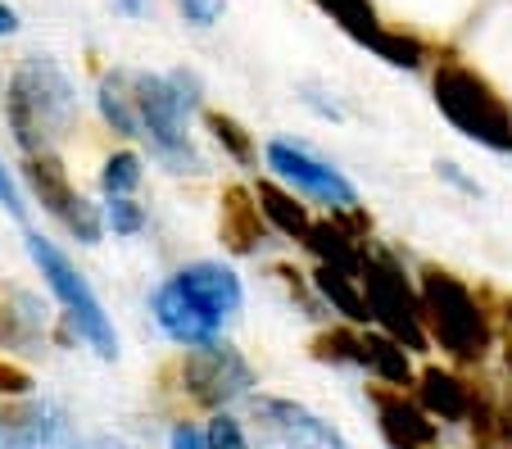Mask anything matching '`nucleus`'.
<instances>
[{"mask_svg":"<svg viewBox=\"0 0 512 449\" xmlns=\"http://www.w3.org/2000/svg\"><path fill=\"white\" fill-rule=\"evenodd\" d=\"M417 295H422V323L431 345H440L454 368H481L499 341V327L485 309V291H472L449 268L426 264L417 273Z\"/></svg>","mask_w":512,"mask_h":449,"instance_id":"1","label":"nucleus"},{"mask_svg":"<svg viewBox=\"0 0 512 449\" xmlns=\"http://www.w3.org/2000/svg\"><path fill=\"white\" fill-rule=\"evenodd\" d=\"M5 118H10V132L23 146V155L55 150L82 118L78 87L68 82V73L50 55H28L10 78Z\"/></svg>","mask_w":512,"mask_h":449,"instance_id":"2","label":"nucleus"},{"mask_svg":"<svg viewBox=\"0 0 512 449\" xmlns=\"http://www.w3.org/2000/svg\"><path fill=\"white\" fill-rule=\"evenodd\" d=\"M431 100L445 114L454 132L467 141L494 150V155H512V105L481 69H472L467 59H440L431 73Z\"/></svg>","mask_w":512,"mask_h":449,"instance_id":"3","label":"nucleus"},{"mask_svg":"<svg viewBox=\"0 0 512 449\" xmlns=\"http://www.w3.org/2000/svg\"><path fill=\"white\" fill-rule=\"evenodd\" d=\"M28 254H32V264L41 268V277H46L50 295L64 304L68 327H73V332H78L82 341L100 354V359H118L114 323H109V313H105V304H100V295L91 291V282L78 273V268H73V259H68L59 245H50L46 236H28Z\"/></svg>","mask_w":512,"mask_h":449,"instance_id":"4","label":"nucleus"},{"mask_svg":"<svg viewBox=\"0 0 512 449\" xmlns=\"http://www.w3.org/2000/svg\"><path fill=\"white\" fill-rule=\"evenodd\" d=\"M168 377L177 381V391L186 395V404H195V409H227V404L245 400V395L254 391V368L250 359H245L236 345L227 341H204V345H191V350L182 354L177 363H168Z\"/></svg>","mask_w":512,"mask_h":449,"instance_id":"5","label":"nucleus"},{"mask_svg":"<svg viewBox=\"0 0 512 449\" xmlns=\"http://www.w3.org/2000/svg\"><path fill=\"white\" fill-rule=\"evenodd\" d=\"M358 282H363V295H368L372 323L386 336H395L408 350H426L431 336H426L422 323V295L408 282L404 264H399L390 250H368L363 268H358Z\"/></svg>","mask_w":512,"mask_h":449,"instance_id":"6","label":"nucleus"},{"mask_svg":"<svg viewBox=\"0 0 512 449\" xmlns=\"http://www.w3.org/2000/svg\"><path fill=\"white\" fill-rule=\"evenodd\" d=\"M136 87V105H141V123H145V141L164 159L173 173H204V159L195 155L191 132H186V114H191V100L182 96L168 73H132Z\"/></svg>","mask_w":512,"mask_h":449,"instance_id":"7","label":"nucleus"},{"mask_svg":"<svg viewBox=\"0 0 512 449\" xmlns=\"http://www.w3.org/2000/svg\"><path fill=\"white\" fill-rule=\"evenodd\" d=\"M23 182H28V191L37 196V205L46 209L73 241L100 245V236H105V227H109L105 214L82 196L78 186L68 182V168L55 150H37V155L23 159Z\"/></svg>","mask_w":512,"mask_h":449,"instance_id":"8","label":"nucleus"},{"mask_svg":"<svg viewBox=\"0 0 512 449\" xmlns=\"http://www.w3.org/2000/svg\"><path fill=\"white\" fill-rule=\"evenodd\" d=\"M313 10H322L340 32H345L354 46L372 50L377 59H386L390 69H422L426 64V41L413 37L404 28H390L386 19L377 14L372 0H309Z\"/></svg>","mask_w":512,"mask_h":449,"instance_id":"9","label":"nucleus"},{"mask_svg":"<svg viewBox=\"0 0 512 449\" xmlns=\"http://www.w3.org/2000/svg\"><path fill=\"white\" fill-rule=\"evenodd\" d=\"M263 155H268V168L281 177V182H290L309 200L327 205L331 214H336V209H354L358 205V186L349 182L340 168H331L327 159H318L313 150L295 146V141H272Z\"/></svg>","mask_w":512,"mask_h":449,"instance_id":"10","label":"nucleus"},{"mask_svg":"<svg viewBox=\"0 0 512 449\" xmlns=\"http://www.w3.org/2000/svg\"><path fill=\"white\" fill-rule=\"evenodd\" d=\"M372 409H377V427H381V440L390 449H435L440 440V422L422 409L417 400H408L399 386H372Z\"/></svg>","mask_w":512,"mask_h":449,"instance_id":"11","label":"nucleus"},{"mask_svg":"<svg viewBox=\"0 0 512 449\" xmlns=\"http://www.w3.org/2000/svg\"><path fill=\"white\" fill-rule=\"evenodd\" d=\"M254 418H259V436L268 449H327L331 440L327 422L295 400L259 395L254 400Z\"/></svg>","mask_w":512,"mask_h":449,"instance_id":"12","label":"nucleus"},{"mask_svg":"<svg viewBox=\"0 0 512 449\" xmlns=\"http://www.w3.org/2000/svg\"><path fill=\"white\" fill-rule=\"evenodd\" d=\"M218 241L232 254H259V245L268 241V218H263V205L250 186H223V196H218Z\"/></svg>","mask_w":512,"mask_h":449,"instance_id":"13","label":"nucleus"},{"mask_svg":"<svg viewBox=\"0 0 512 449\" xmlns=\"http://www.w3.org/2000/svg\"><path fill=\"white\" fill-rule=\"evenodd\" d=\"M150 309H155V323L164 327L168 341L186 345V350H191V345L213 341V336H218V327H223L218 318H213V313H204L200 304H195L191 295H186L182 286L173 282V277H168V282L159 286L155 295H150Z\"/></svg>","mask_w":512,"mask_h":449,"instance_id":"14","label":"nucleus"},{"mask_svg":"<svg viewBox=\"0 0 512 449\" xmlns=\"http://www.w3.org/2000/svg\"><path fill=\"white\" fill-rule=\"evenodd\" d=\"M173 282L200 304L204 313H213L218 323H227L232 313H241L245 304V286L232 268L213 264V259H200V264H186L182 273H173Z\"/></svg>","mask_w":512,"mask_h":449,"instance_id":"15","label":"nucleus"},{"mask_svg":"<svg viewBox=\"0 0 512 449\" xmlns=\"http://www.w3.org/2000/svg\"><path fill=\"white\" fill-rule=\"evenodd\" d=\"M417 404L431 413L435 422H467L472 418V404H476V386L467 377H458L454 368H431L417 372Z\"/></svg>","mask_w":512,"mask_h":449,"instance_id":"16","label":"nucleus"},{"mask_svg":"<svg viewBox=\"0 0 512 449\" xmlns=\"http://www.w3.org/2000/svg\"><path fill=\"white\" fill-rule=\"evenodd\" d=\"M96 105H100V118L114 127L118 137H145L141 105H136V87H132V69L105 73V78H100V91H96Z\"/></svg>","mask_w":512,"mask_h":449,"instance_id":"17","label":"nucleus"},{"mask_svg":"<svg viewBox=\"0 0 512 449\" xmlns=\"http://www.w3.org/2000/svg\"><path fill=\"white\" fill-rule=\"evenodd\" d=\"M313 291H318L336 313H345L354 327L372 323V309H368V295H363V282H358V273L318 264V273H313Z\"/></svg>","mask_w":512,"mask_h":449,"instance_id":"18","label":"nucleus"},{"mask_svg":"<svg viewBox=\"0 0 512 449\" xmlns=\"http://www.w3.org/2000/svg\"><path fill=\"white\" fill-rule=\"evenodd\" d=\"M363 368L372 377H381L386 386H417V372H413V359H408V345H399L395 336L377 332H363Z\"/></svg>","mask_w":512,"mask_h":449,"instance_id":"19","label":"nucleus"},{"mask_svg":"<svg viewBox=\"0 0 512 449\" xmlns=\"http://www.w3.org/2000/svg\"><path fill=\"white\" fill-rule=\"evenodd\" d=\"M46 440H50V418L28 395H23L19 404H5V409H0V445L5 449H41Z\"/></svg>","mask_w":512,"mask_h":449,"instance_id":"20","label":"nucleus"},{"mask_svg":"<svg viewBox=\"0 0 512 449\" xmlns=\"http://www.w3.org/2000/svg\"><path fill=\"white\" fill-rule=\"evenodd\" d=\"M254 196H259L268 227H277V232L290 236V241H304V236H309L313 218H309V209H304L300 200L290 196V191H281L277 182H268V177H263V182L254 186Z\"/></svg>","mask_w":512,"mask_h":449,"instance_id":"21","label":"nucleus"},{"mask_svg":"<svg viewBox=\"0 0 512 449\" xmlns=\"http://www.w3.org/2000/svg\"><path fill=\"white\" fill-rule=\"evenodd\" d=\"M309 354L318 363H331V368H363V332L354 327H322L309 341Z\"/></svg>","mask_w":512,"mask_h":449,"instance_id":"22","label":"nucleus"},{"mask_svg":"<svg viewBox=\"0 0 512 449\" xmlns=\"http://www.w3.org/2000/svg\"><path fill=\"white\" fill-rule=\"evenodd\" d=\"M204 127L213 132V141L227 150V155L236 159V164H254L259 159V146H254V137L245 132L241 123H236L232 114H223V109H204Z\"/></svg>","mask_w":512,"mask_h":449,"instance_id":"23","label":"nucleus"},{"mask_svg":"<svg viewBox=\"0 0 512 449\" xmlns=\"http://www.w3.org/2000/svg\"><path fill=\"white\" fill-rule=\"evenodd\" d=\"M141 177H145V164L136 150H114V155L105 159V168H100L105 196H132L136 186H141Z\"/></svg>","mask_w":512,"mask_h":449,"instance_id":"24","label":"nucleus"},{"mask_svg":"<svg viewBox=\"0 0 512 449\" xmlns=\"http://www.w3.org/2000/svg\"><path fill=\"white\" fill-rule=\"evenodd\" d=\"M204 436H209V449H250V436H245V427L227 409L213 413L209 427H204Z\"/></svg>","mask_w":512,"mask_h":449,"instance_id":"25","label":"nucleus"},{"mask_svg":"<svg viewBox=\"0 0 512 449\" xmlns=\"http://www.w3.org/2000/svg\"><path fill=\"white\" fill-rule=\"evenodd\" d=\"M105 223L114 227L118 236H136L145 227V209L136 205L132 196H109V205H105Z\"/></svg>","mask_w":512,"mask_h":449,"instance_id":"26","label":"nucleus"},{"mask_svg":"<svg viewBox=\"0 0 512 449\" xmlns=\"http://www.w3.org/2000/svg\"><path fill=\"white\" fill-rule=\"evenodd\" d=\"M173 5L191 28H213L227 14V0H173Z\"/></svg>","mask_w":512,"mask_h":449,"instance_id":"27","label":"nucleus"},{"mask_svg":"<svg viewBox=\"0 0 512 449\" xmlns=\"http://www.w3.org/2000/svg\"><path fill=\"white\" fill-rule=\"evenodd\" d=\"M0 395H10V400H23V395H32V377L19 368V363H5V359H0Z\"/></svg>","mask_w":512,"mask_h":449,"instance_id":"28","label":"nucleus"},{"mask_svg":"<svg viewBox=\"0 0 512 449\" xmlns=\"http://www.w3.org/2000/svg\"><path fill=\"white\" fill-rule=\"evenodd\" d=\"M23 341H32V332L23 327V313H10L0 304V345H23Z\"/></svg>","mask_w":512,"mask_h":449,"instance_id":"29","label":"nucleus"},{"mask_svg":"<svg viewBox=\"0 0 512 449\" xmlns=\"http://www.w3.org/2000/svg\"><path fill=\"white\" fill-rule=\"evenodd\" d=\"M168 449H209V436L195 422H177L173 436H168Z\"/></svg>","mask_w":512,"mask_h":449,"instance_id":"30","label":"nucleus"},{"mask_svg":"<svg viewBox=\"0 0 512 449\" xmlns=\"http://www.w3.org/2000/svg\"><path fill=\"white\" fill-rule=\"evenodd\" d=\"M499 350H503V368L512 372V295H503L499 300Z\"/></svg>","mask_w":512,"mask_h":449,"instance_id":"31","label":"nucleus"},{"mask_svg":"<svg viewBox=\"0 0 512 449\" xmlns=\"http://www.w3.org/2000/svg\"><path fill=\"white\" fill-rule=\"evenodd\" d=\"M0 205L10 209L14 218H23V196H19V186H14L10 168H5V159H0Z\"/></svg>","mask_w":512,"mask_h":449,"instance_id":"32","label":"nucleus"},{"mask_svg":"<svg viewBox=\"0 0 512 449\" xmlns=\"http://www.w3.org/2000/svg\"><path fill=\"white\" fill-rule=\"evenodd\" d=\"M440 177H449V182H454V186H463L467 196H481V186H476V182H467V177L458 173V164H440Z\"/></svg>","mask_w":512,"mask_h":449,"instance_id":"33","label":"nucleus"},{"mask_svg":"<svg viewBox=\"0 0 512 449\" xmlns=\"http://www.w3.org/2000/svg\"><path fill=\"white\" fill-rule=\"evenodd\" d=\"M14 32H19V14H14L10 5L0 0V37H14Z\"/></svg>","mask_w":512,"mask_h":449,"instance_id":"34","label":"nucleus"},{"mask_svg":"<svg viewBox=\"0 0 512 449\" xmlns=\"http://www.w3.org/2000/svg\"><path fill=\"white\" fill-rule=\"evenodd\" d=\"M118 14H127V19H141L145 14V0H109Z\"/></svg>","mask_w":512,"mask_h":449,"instance_id":"35","label":"nucleus"},{"mask_svg":"<svg viewBox=\"0 0 512 449\" xmlns=\"http://www.w3.org/2000/svg\"><path fill=\"white\" fill-rule=\"evenodd\" d=\"M499 427H503V449H512V404L499 409Z\"/></svg>","mask_w":512,"mask_h":449,"instance_id":"36","label":"nucleus"}]
</instances>
